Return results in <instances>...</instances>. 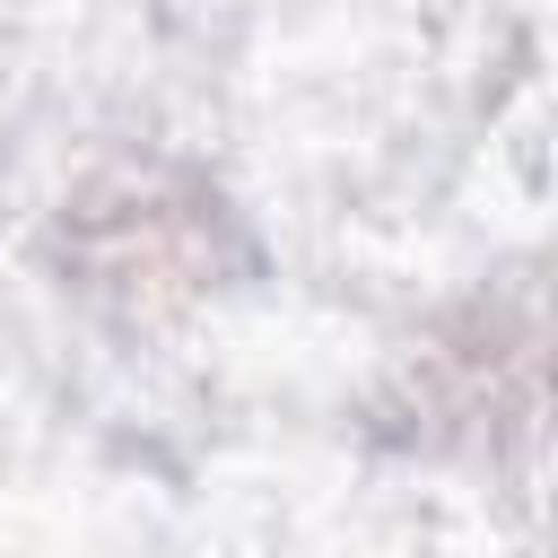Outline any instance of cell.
<instances>
[{"mask_svg": "<svg viewBox=\"0 0 558 558\" xmlns=\"http://www.w3.org/2000/svg\"><path fill=\"white\" fill-rule=\"evenodd\" d=\"M52 270L122 323H166L218 288L227 201L174 157H113L52 209Z\"/></svg>", "mask_w": 558, "mask_h": 558, "instance_id": "6da1fadb", "label": "cell"}, {"mask_svg": "<svg viewBox=\"0 0 558 558\" xmlns=\"http://www.w3.org/2000/svg\"><path fill=\"white\" fill-rule=\"evenodd\" d=\"M532 410H541V331H532V305H497V296H471L462 314H445L410 366H401V418L418 445L436 453H488L514 436L532 445Z\"/></svg>", "mask_w": 558, "mask_h": 558, "instance_id": "7a4b0ae2", "label": "cell"}]
</instances>
